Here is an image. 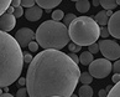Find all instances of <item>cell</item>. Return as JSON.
Segmentation results:
<instances>
[{
	"label": "cell",
	"mask_w": 120,
	"mask_h": 97,
	"mask_svg": "<svg viewBox=\"0 0 120 97\" xmlns=\"http://www.w3.org/2000/svg\"><path fill=\"white\" fill-rule=\"evenodd\" d=\"M81 77L78 64L60 50L37 54L26 73L29 97H71Z\"/></svg>",
	"instance_id": "1"
},
{
	"label": "cell",
	"mask_w": 120,
	"mask_h": 97,
	"mask_svg": "<svg viewBox=\"0 0 120 97\" xmlns=\"http://www.w3.org/2000/svg\"><path fill=\"white\" fill-rule=\"evenodd\" d=\"M24 62V52L16 39L0 30V89L19 80Z\"/></svg>",
	"instance_id": "2"
},
{
	"label": "cell",
	"mask_w": 120,
	"mask_h": 97,
	"mask_svg": "<svg viewBox=\"0 0 120 97\" xmlns=\"http://www.w3.org/2000/svg\"><path fill=\"white\" fill-rule=\"evenodd\" d=\"M36 41L42 48L60 50L68 44L69 32L68 28L61 21L47 20L38 26L36 31Z\"/></svg>",
	"instance_id": "3"
},
{
	"label": "cell",
	"mask_w": 120,
	"mask_h": 97,
	"mask_svg": "<svg viewBox=\"0 0 120 97\" xmlns=\"http://www.w3.org/2000/svg\"><path fill=\"white\" fill-rule=\"evenodd\" d=\"M69 39L79 46H89L100 36L99 25L90 16L75 17L68 28Z\"/></svg>",
	"instance_id": "4"
},
{
	"label": "cell",
	"mask_w": 120,
	"mask_h": 97,
	"mask_svg": "<svg viewBox=\"0 0 120 97\" xmlns=\"http://www.w3.org/2000/svg\"><path fill=\"white\" fill-rule=\"evenodd\" d=\"M113 70V65L108 59H97L89 65L88 72L95 78H105L110 75V71Z\"/></svg>",
	"instance_id": "5"
},
{
	"label": "cell",
	"mask_w": 120,
	"mask_h": 97,
	"mask_svg": "<svg viewBox=\"0 0 120 97\" xmlns=\"http://www.w3.org/2000/svg\"><path fill=\"white\" fill-rule=\"evenodd\" d=\"M98 44H99V51L105 59L110 61H116L118 59H120V45L116 41L103 39Z\"/></svg>",
	"instance_id": "6"
},
{
	"label": "cell",
	"mask_w": 120,
	"mask_h": 97,
	"mask_svg": "<svg viewBox=\"0 0 120 97\" xmlns=\"http://www.w3.org/2000/svg\"><path fill=\"white\" fill-rule=\"evenodd\" d=\"M14 37L16 39V41L19 42V45L21 47H27L29 44L32 41L35 37H36V35L34 34V31L31 29L22 28V29L17 30Z\"/></svg>",
	"instance_id": "7"
},
{
	"label": "cell",
	"mask_w": 120,
	"mask_h": 97,
	"mask_svg": "<svg viewBox=\"0 0 120 97\" xmlns=\"http://www.w3.org/2000/svg\"><path fill=\"white\" fill-rule=\"evenodd\" d=\"M109 34L115 39H120V10L115 11L108 21Z\"/></svg>",
	"instance_id": "8"
},
{
	"label": "cell",
	"mask_w": 120,
	"mask_h": 97,
	"mask_svg": "<svg viewBox=\"0 0 120 97\" xmlns=\"http://www.w3.org/2000/svg\"><path fill=\"white\" fill-rule=\"evenodd\" d=\"M16 25V17L10 14V12H4V14L0 16V30L1 31H11L12 29L15 28Z\"/></svg>",
	"instance_id": "9"
},
{
	"label": "cell",
	"mask_w": 120,
	"mask_h": 97,
	"mask_svg": "<svg viewBox=\"0 0 120 97\" xmlns=\"http://www.w3.org/2000/svg\"><path fill=\"white\" fill-rule=\"evenodd\" d=\"M41 16H42V8L38 5H34L25 11V17L29 21H32V23L41 19Z\"/></svg>",
	"instance_id": "10"
},
{
	"label": "cell",
	"mask_w": 120,
	"mask_h": 97,
	"mask_svg": "<svg viewBox=\"0 0 120 97\" xmlns=\"http://www.w3.org/2000/svg\"><path fill=\"white\" fill-rule=\"evenodd\" d=\"M35 1L37 3L38 6L45 9L47 12H51L52 9H55L62 3V0H35Z\"/></svg>",
	"instance_id": "11"
},
{
	"label": "cell",
	"mask_w": 120,
	"mask_h": 97,
	"mask_svg": "<svg viewBox=\"0 0 120 97\" xmlns=\"http://www.w3.org/2000/svg\"><path fill=\"white\" fill-rule=\"evenodd\" d=\"M93 19L95 20V23L98 25H101V26H104L108 24V21H109V16L106 15V10H103V11H99L98 14L93 17Z\"/></svg>",
	"instance_id": "12"
},
{
	"label": "cell",
	"mask_w": 120,
	"mask_h": 97,
	"mask_svg": "<svg viewBox=\"0 0 120 97\" xmlns=\"http://www.w3.org/2000/svg\"><path fill=\"white\" fill-rule=\"evenodd\" d=\"M93 61H94V57H93V54H90L89 51H84L81 54V57H79V62L84 66L90 65Z\"/></svg>",
	"instance_id": "13"
},
{
	"label": "cell",
	"mask_w": 120,
	"mask_h": 97,
	"mask_svg": "<svg viewBox=\"0 0 120 97\" xmlns=\"http://www.w3.org/2000/svg\"><path fill=\"white\" fill-rule=\"evenodd\" d=\"M89 8H90L89 0H78V1L75 3V9H77L81 14L87 12L88 10H89Z\"/></svg>",
	"instance_id": "14"
},
{
	"label": "cell",
	"mask_w": 120,
	"mask_h": 97,
	"mask_svg": "<svg viewBox=\"0 0 120 97\" xmlns=\"http://www.w3.org/2000/svg\"><path fill=\"white\" fill-rule=\"evenodd\" d=\"M93 96V89L89 85H83L79 89V97H92Z\"/></svg>",
	"instance_id": "15"
},
{
	"label": "cell",
	"mask_w": 120,
	"mask_h": 97,
	"mask_svg": "<svg viewBox=\"0 0 120 97\" xmlns=\"http://www.w3.org/2000/svg\"><path fill=\"white\" fill-rule=\"evenodd\" d=\"M100 5L105 10H113V9H116L118 4L116 0H100Z\"/></svg>",
	"instance_id": "16"
},
{
	"label": "cell",
	"mask_w": 120,
	"mask_h": 97,
	"mask_svg": "<svg viewBox=\"0 0 120 97\" xmlns=\"http://www.w3.org/2000/svg\"><path fill=\"white\" fill-rule=\"evenodd\" d=\"M79 80H81V82L83 83V85H90L92 81H93V76L89 72H82Z\"/></svg>",
	"instance_id": "17"
},
{
	"label": "cell",
	"mask_w": 120,
	"mask_h": 97,
	"mask_svg": "<svg viewBox=\"0 0 120 97\" xmlns=\"http://www.w3.org/2000/svg\"><path fill=\"white\" fill-rule=\"evenodd\" d=\"M106 97H120V82L115 83V86L112 87V90L108 92Z\"/></svg>",
	"instance_id": "18"
},
{
	"label": "cell",
	"mask_w": 120,
	"mask_h": 97,
	"mask_svg": "<svg viewBox=\"0 0 120 97\" xmlns=\"http://www.w3.org/2000/svg\"><path fill=\"white\" fill-rule=\"evenodd\" d=\"M11 1L12 0H0V16H1L4 12H6L9 6L11 5Z\"/></svg>",
	"instance_id": "19"
},
{
	"label": "cell",
	"mask_w": 120,
	"mask_h": 97,
	"mask_svg": "<svg viewBox=\"0 0 120 97\" xmlns=\"http://www.w3.org/2000/svg\"><path fill=\"white\" fill-rule=\"evenodd\" d=\"M63 17H64V14L62 10H55L52 12V20H55V21H61V20H63Z\"/></svg>",
	"instance_id": "20"
},
{
	"label": "cell",
	"mask_w": 120,
	"mask_h": 97,
	"mask_svg": "<svg viewBox=\"0 0 120 97\" xmlns=\"http://www.w3.org/2000/svg\"><path fill=\"white\" fill-rule=\"evenodd\" d=\"M75 17H77V16H75L74 14H71V12H69V14L64 15V17H63V24H64L66 26H69L71 24H72V21L75 19Z\"/></svg>",
	"instance_id": "21"
},
{
	"label": "cell",
	"mask_w": 120,
	"mask_h": 97,
	"mask_svg": "<svg viewBox=\"0 0 120 97\" xmlns=\"http://www.w3.org/2000/svg\"><path fill=\"white\" fill-rule=\"evenodd\" d=\"M88 51L90 52V54H97L98 51H99V44L98 42H94V44H92V45L88 46Z\"/></svg>",
	"instance_id": "22"
},
{
	"label": "cell",
	"mask_w": 120,
	"mask_h": 97,
	"mask_svg": "<svg viewBox=\"0 0 120 97\" xmlns=\"http://www.w3.org/2000/svg\"><path fill=\"white\" fill-rule=\"evenodd\" d=\"M81 47L82 46H79V45H77V44H74V42H71L69 45H68V50L71 51V52H78V51H81Z\"/></svg>",
	"instance_id": "23"
},
{
	"label": "cell",
	"mask_w": 120,
	"mask_h": 97,
	"mask_svg": "<svg viewBox=\"0 0 120 97\" xmlns=\"http://www.w3.org/2000/svg\"><path fill=\"white\" fill-rule=\"evenodd\" d=\"M27 89L26 87H22L21 86V89H19L17 90V92H16V97H27Z\"/></svg>",
	"instance_id": "24"
},
{
	"label": "cell",
	"mask_w": 120,
	"mask_h": 97,
	"mask_svg": "<svg viewBox=\"0 0 120 97\" xmlns=\"http://www.w3.org/2000/svg\"><path fill=\"white\" fill-rule=\"evenodd\" d=\"M12 15H14L16 19L17 17H21L24 15V9H22V6H19V8H15V10H14V12H12Z\"/></svg>",
	"instance_id": "25"
},
{
	"label": "cell",
	"mask_w": 120,
	"mask_h": 97,
	"mask_svg": "<svg viewBox=\"0 0 120 97\" xmlns=\"http://www.w3.org/2000/svg\"><path fill=\"white\" fill-rule=\"evenodd\" d=\"M20 1H21V6L27 8V9L35 5V0H20Z\"/></svg>",
	"instance_id": "26"
},
{
	"label": "cell",
	"mask_w": 120,
	"mask_h": 97,
	"mask_svg": "<svg viewBox=\"0 0 120 97\" xmlns=\"http://www.w3.org/2000/svg\"><path fill=\"white\" fill-rule=\"evenodd\" d=\"M29 50L31 51V52H36L37 51V48H38V44H37V41L35 42V41H31L30 44H29Z\"/></svg>",
	"instance_id": "27"
},
{
	"label": "cell",
	"mask_w": 120,
	"mask_h": 97,
	"mask_svg": "<svg viewBox=\"0 0 120 97\" xmlns=\"http://www.w3.org/2000/svg\"><path fill=\"white\" fill-rule=\"evenodd\" d=\"M109 30H108V28H104V26H103V28H100V36L101 37H104V39H106V37H108L109 36Z\"/></svg>",
	"instance_id": "28"
},
{
	"label": "cell",
	"mask_w": 120,
	"mask_h": 97,
	"mask_svg": "<svg viewBox=\"0 0 120 97\" xmlns=\"http://www.w3.org/2000/svg\"><path fill=\"white\" fill-rule=\"evenodd\" d=\"M113 71L115 73H120V60H116L113 65Z\"/></svg>",
	"instance_id": "29"
},
{
	"label": "cell",
	"mask_w": 120,
	"mask_h": 97,
	"mask_svg": "<svg viewBox=\"0 0 120 97\" xmlns=\"http://www.w3.org/2000/svg\"><path fill=\"white\" fill-rule=\"evenodd\" d=\"M32 59H34V57L31 56V54H30V52H25V54H24V61H25V62L30 64L31 61H32Z\"/></svg>",
	"instance_id": "30"
},
{
	"label": "cell",
	"mask_w": 120,
	"mask_h": 97,
	"mask_svg": "<svg viewBox=\"0 0 120 97\" xmlns=\"http://www.w3.org/2000/svg\"><path fill=\"white\" fill-rule=\"evenodd\" d=\"M69 57H71V59H72L73 61H74L75 64H78V62H79V57H78L77 55H75L74 52H71V55H69Z\"/></svg>",
	"instance_id": "31"
},
{
	"label": "cell",
	"mask_w": 120,
	"mask_h": 97,
	"mask_svg": "<svg viewBox=\"0 0 120 97\" xmlns=\"http://www.w3.org/2000/svg\"><path fill=\"white\" fill-rule=\"evenodd\" d=\"M11 6L19 8V6H21V1H20V0H12V1H11Z\"/></svg>",
	"instance_id": "32"
},
{
	"label": "cell",
	"mask_w": 120,
	"mask_h": 97,
	"mask_svg": "<svg viewBox=\"0 0 120 97\" xmlns=\"http://www.w3.org/2000/svg\"><path fill=\"white\" fill-rule=\"evenodd\" d=\"M113 82L114 83H118V82H120V73H115L114 76H113Z\"/></svg>",
	"instance_id": "33"
},
{
	"label": "cell",
	"mask_w": 120,
	"mask_h": 97,
	"mask_svg": "<svg viewBox=\"0 0 120 97\" xmlns=\"http://www.w3.org/2000/svg\"><path fill=\"white\" fill-rule=\"evenodd\" d=\"M98 95H99V97H106V96H108V91H106V90H100Z\"/></svg>",
	"instance_id": "34"
},
{
	"label": "cell",
	"mask_w": 120,
	"mask_h": 97,
	"mask_svg": "<svg viewBox=\"0 0 120 97\" xmlns=\"http://www.w3.org/2000/svg\"><path fill=\"white\" fill-rule=\"evenodd\" d=\"M17 82H19V85H20V86L26 85V77H25V78H24V77H20L19 80H17Z\"/></svg>",
	"instance_id": "35"
},
{
	"label": "cell",
	"mask_w": 120,
	"mask_h": 97,
	"mask_svg": "<svg viewBox=\"0 0 120 97\" xmlns=\"http://www.w3.org/2000/svg\"><path fill=\"white\" fill-rule=\"evenodd\" d=\"M92 4H93L94 6H98V5L100 4V0H92Z\"/></svg>",
	"instance_id": "36"
},
{
	"label": "cell",
	"mask_w": 120,
	"mask_h": 97,
	"mask_svg": "<svg viewBox=\"0 0 120 97\" xmlns=\"http://www.w3.org/2000/svg\"><path fill=\"white\" fill-rule=\"evenodd\" d=\"M14 10H15V8L10 5V6H9V9H8L6 11H8V12H10V14H12V12H14Z\"/></svg>",
	"instance_id": "37"
},
{
	"label": "cell",
	"mask_w": 120,
	"mask_h": 97,
	"mask_svg": "<svg viewBox=\"0 0 120 97\" xmlns=\"http://www.w3.org/2000/svg\"><path fill=\"white\" fill-rule=\"evenodd\" d=\"M0 97H14V96H12L11 93H9V92H8V93H6V92H5V93H3V95L0 96Z\"/></svg>",
	"instance_id": "38"
},
{
	"label": "cell",
	"mask_w": 120,
	"mask_h": 97,
	"mask_svg": "<svg viewBox=\"0 0 120 97\" xmlns=\"http://www.w3.org/2000/svg\"><path fill=\"white\" fill-rule=\"evenodd\" d=\"M106 15H108L109 17L112 16V15H113V14H112V10H106Z\"/></svg>",
	"instance_id": "39"
},
{
	"label": "cell",
	"mask_w": 120,
	"mask_h": 97,
	"mask_svg": "<svg viewBox=\"0 0 120 97\" xmlns=\"http://www.w3.org/2000/svg\"><path fill=\"white\" fill-rule=\"evenodd\" d=\"M4 91H5L6 93H8V92H9V86H6V87H4Z\"/></svg>",
	"instance_id": "40"
},
{
	"label": "cell",
	"mask_w": 120,
	"mask_h": 97,
	"mask_svg": "<svg viewBox=\"0 0 120 97\" xmlns=\"http://www.w3.org/2000/svg\"><path fill=\"white\" fill-rule=\"evenodd\" d=\"M71 97H78V96H77V95H74V93H73V95H71Z\"/></svg>",
	"instance_id": "41"
},
{
	"label": "cell",
	"mask_w": 120,
	"mask_h": 97,
	"mask_svg": "<svg viewBox=\"0 0 120 97\" xmlns=\"http://www.w3.org/2000/svg\"><path fill=\"white\" fill-rule=\"evenodd\" d=\"M3 95V89H0V96Z\"/></svg>",
	"instance_id": "42"
},
{
	"label": "cell",
	"mask_w": 120,
	"mask_h": 97,
	"mask_svg": "<svg viewBox=\"0 0 120 97\" xmlns=\"http://www.w3.org/2000/svg\"><path fill=\"white\" fill-rule=\"evenodd\" d=\"M116 4H118V5H120V0H116Z\"/></svg>",
	"instance_id": "43"
},
{
	"label": "cell",
	"mask_w": 120,
	"mask_h": 97,
	"mask_svg": "<svg viewBox=\"0 0 120 97\" xmlns=\"http://www.w3.org/2000/svg\"><path fill=\"white\" fill-rule=\"evenodd\" d=\"M71 1H75V3H77V1H78V0H71Z\"/></svg>",
	"instance_id": "44"
}]
</instances>
